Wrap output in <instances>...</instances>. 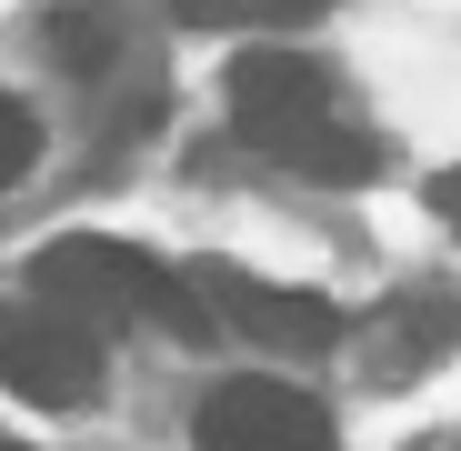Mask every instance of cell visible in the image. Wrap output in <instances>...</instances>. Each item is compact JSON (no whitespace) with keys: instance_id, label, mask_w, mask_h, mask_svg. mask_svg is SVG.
<instances>
[{"instance_id":"3","label":"cell","mask_w":461,"mask_h":451,"mask_svg":"<svg viewBox=\"0 0 461 451\" xmlns=\"http://www.w3.org/2000/svg\"><path fill=\"white\" fill-rule=\"evenodd\" d=\"M101 331H81L50 301H0V392L41 401V411H81L101 392Z\"/></svg>"},{"instance_id":"6","label":"cell","mask_w":461,"mask_h":451,"mask_svg":"<svg viewBox=\"0 0 461 451\" xmlns=\"http://www.w3.org/2000/svg\"><path fill=\"white\" fill-rule=\"evenodd\" d=\"M50 50H60L70 81H111V70H121V11H91V0L50 11Z\"/></svg>"},{"instance_id":"7","label":"cell","mask_w":461,"mask_h":451,"mask_svg":"<svg viewBox=\"0 0 461 451\" xmlns=\"http://www.w3.org/2000/svg\"><path fill=\"white\" fill-rule=\"evenodd\" d=\"M441 341H451V301H441V291H421V301H392V311H381L371 361H381V371H402V361H431Z\"/></svg>"},{"instance_id":"4","label":"cell","mask_w":461,"mask_h":451,"mask_svg":"<svg viewBox=\"0 0 461 451\" xmlns=\"http://www.w3.org/2000/svg\"><path fill=\"white\" fill-rule=\"evenodd\" d=\"M191 291H201L211 331H241V341H261V351H281V361H321V351L341 341V311H331L321 291L251 281V271H221V261H201Z\"/></svg>"},{"instance_id":"2","label":"cell","mask_w":461,"mask_h":451,"mask_svg":"<svg viewBox=\"0 0 461 451\" xmlns=\"http://www.w3.org/2000/svg\"><path fill=\"white\" fill-rule=\"evenodd\" d=\"M31 301H50V311H70L81 331H121V321H161L181 341H211V311H201V291L191 271L171 261H150L111 231H70L31 261Z\"/></svg>"},{"instance_id":"8","label":"cell","mask_w":461,"mask_h":451,"mask_svg":"<svg viewBox=\"0 0 461 451\" xmlns=\"http://www.w3.org/2000/svg\"><path fill=\"white\" fill-rule=\"evenodd\" d=\"M331 0H181L191 31H291V21H321Z\"/></svg>"},{"instance_id":"1","label":"cell","mask_w":461,"mask_h":451,"mask_svg":"<svg viewBox=\"0 0 461 451\" xmlns=\"http://www.w3.org/2000/svg\"><path fill=\"white\" fill-rule=\"evenodd\" d=\"M230 121H241V140L261 150L271 171H291V181L361 191L381 171L371 121H351L341 111V81L312 50H291V41H251L241 60H230Z\"/></svg>"},{"instance_id":"10","label":"cell","mask_w":461,"mask_h":451,"mask_svg":"<svg viewBox=\"0 0 461 451\" xmlns=\"http://www.w3.org/2000/svg\"><path fill=\"white\" fill-rule=\"evenodd\" d=\"M421 201H431L451 231H461V161H451V171H431V191H421Z\"/></svg>"},{"instance_id":"9","label":"cell","mask_w":461,"mask_h":451,"mask_svg":"<svg viewBox=\"0 0 461 451\" xmlns=\"http://www.w3.org/2000/svg\"><path fill=\"white\" fill-rule=\"evenodd\" d=\"M31 161H41V121H31V101H11V91H0V191H11V181H31Z\"/></svg>"},{"instance_id":"5","label":"cell","mask_w":461,"mask_h":451,"mask_svg":"<svg viewBox=\"0 0 461 451\" xmlns=\"http://www.w3.org/2000/svg\"><path fill=\"white\" fill-rule=\"evenodd\" d=\"M191 431H201V451H331V411L312 392L271 382V371H241V382L201 392Z\"/></svg>"}]
</instances>
